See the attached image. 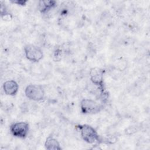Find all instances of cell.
Listing matches in <instances>:
<instances>
[{
  "label": "cell",
  "instance_id": "cell-8",
  "mask_svg": "<svg viewBox=\"0 0 150 150\" xmlns=\"http://www.w3.org/2000/svg\"><path fill=\"white\" fill-rule=\"evenodd\" d=\"M56 5L55 1H40L39 2V9L40 12L45 13L54 8Z\"/></svg>",
  "mask_w": 150,
  "mask_h": 150
},
{
  "label": "cell",
  "instance_id": "cell-7",
  "mask_svg": "<svg viewBox=\"0 0 150 150\" xmlns=\"http://www.w3.org/2000/svg\"><path fill=\"white\" fill-rule=\"evenodd\" d=\"M3 88L6 95L13 96L17 94L19 90V86L15 80H8L4 83Z\"/></svg>",
  "mask_w": 150,
  "mask_h": 150
},
{
  "label": "cell",
  "instance_id": "cell-1",
  "mask_svg": "<svg viewBox=\"0 0 150 150\" xmlns=\"http://www.w3.org/2000/svg\"><path fill=\"white\" fill-rule=\"evenodd\" d=\"M77 127L80 130L82 138L87 143L93 144L100 141L98 134L91 126L87 124H83L79 125Z\"/></svg>",
  "mask_w": 150,
  "mask_h": 150
},
{
  "label": "cell",
  "instance_id": "cell-2",
  "mask_svg": "<svg viewBox=\"0 0 150 150\" xmlns=\"http://www.w3.org/2000/svg\"><path fill=\"white\" fill-rule=\"evenodd\" d=\"M26 96L33 101H40L45 97V90L43 87L38 84H29L25 91Z\"/></svg>",
  "mask_w": 150,
  "mask_h": 150
},
{
  "label": "cell",
  "instance_id": "cell-4",
  "mask_svg": "<svg viewBox=\"0 0 150 150\" xmlns=\"http://www.w3.org/2000/svg\"><path fill=\"white\" fill-rule=\"evenodd\" d=\"M81 112L84 114H96L100 112L101 110V105L96 101L85 98L80 103Z\"/></svg>",
  "mask_w": 150,
  "mask_h": 150
},
{
  "label": "cell",
  "instance_id": "cell-3",
  "mask_svg": "<svg viewBox=\"0 0 150 150\" xmlns=\"http://www.w3.org/2000/svg\"><path fill=\"white\" fill-rule=\"evenodd\" d=\"M29 129V124L23 121L15 122L10 127V131L13 136L19 138H25L28 134Z\"/></svg>",
  "mask_w": 150,
  "mask_h": 150
},
{
  "label": "cell",
  "instance_id": "cell-9",
  "mask_svg": "<svg viewBox=\"0 0 150 150\" xmlns=\"http://www.w3.org/2000/svg\"><path fill=\"white\" fill-rule=\"evenodd\" d=\"M45 146L46 149L49 150L61 149V146H60L59 142L57 139L52 137H49L47 138L45 143Z\"/></svg>",
  "mask_w": 150,
  "mask_h": 150
},
{
  "label": "cell",
  "instance_id": "cell-10",
  "mask_svg": "<svg viewBox=\"0 0 150 150\" xmlns=\"http://www.w3.org/2000/svg\"><path fill=\"white\" fill-rule=\"evenodd\" d=\"M11 2L13 3V4H16L17 5H22L23 6L25 5H26L27 1H22V0H15V1H12Z\"/></svg>",
  "mask_w": 150,
  "mask_h": 150
},
{
  "label": "cell",
  "instance_id": "cell-6",
  "mask_svg": "<svg viewBox=\"0 0 150 150\" xmlns=\"http://www.w3.org/2000/svg\"><path fill=\"white\" fill-rule=\"evenodd\" d=\"M103 70L98 68L94 67L92 68L90 71L91 81L96 86H98L101 93H104V85L103 81Z\"/></svg>",
  "mask_w": 150,
  "mask_h": 150
},
{
  "label": "cell",
  "instance_id": "cell-5",
  "mask_svg": "<svg viewBox=\"0 0 150 150\" xmlns=\"http://www.w3.org/2000/svg\"><path fill=\"white\" fill-rule=\"evenodd\" d=\"M24 51L27 59L32 62H39L43 56L42 50L33 45H26L24 47Z\"/></svg>",
  "mask_w": 150,
  "mask_h": 150
}]
</instances>
